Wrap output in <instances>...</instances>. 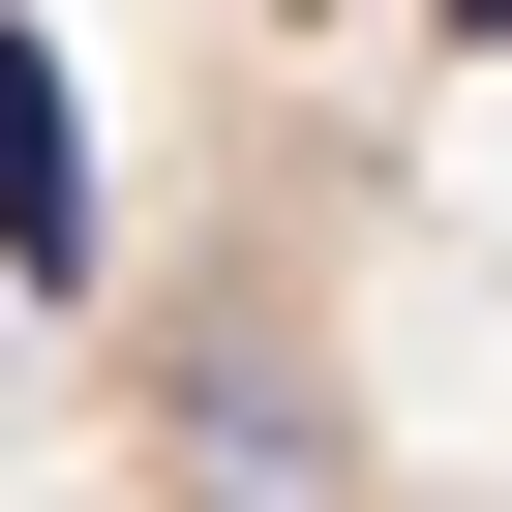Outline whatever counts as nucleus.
Instances as JSON below:
<instances>
[{"label": "nucleus", "mask_w": 512, "mask_h": 512, "mask_svg": "<svg viewBox=\"0 0 512 512\" xmlns=\"http://www.w3.org/2000/svg\"><path fill=\"white\" fill-rule=\"evenodd\" d=\"M452 31H482V61H512V0H452Z\"/></svg>", "instance_id": "obj_2"}, {"label": "nucleus", "mask_w": 512, "mask_h": 512, "mask_svg": "<svg viewBox=\"0 0 512 512\" xmlns=\"http://www.w3.org/2000/svg\"><path fill=\"white\" fill-rule=\"evenodd\" d=\"M0 272L91 302V121H61V31H0Z\"/></svg>", "instance_id": "obj_1"}]
</instances>
